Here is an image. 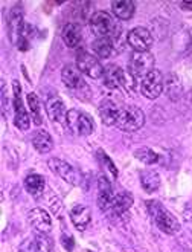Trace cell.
<instances>
[{"label": "cell", "instance_id": "cell-14", "mask_svg": "<svg viewBox=\"0 0 192 252\" xmlns=\"http://www.w3.org/2000/svg\"><path fill=\"white\" fill-rule=\"evenodd\" d=\"M113 197H114V194H113L111 184L109 182V179L106 176L101 174L98 177V206L102 213L109 211Z\"/></svg>", "mask_w": 192, "mask_h": 252}, {"label": "cell", "instance_id": "cell-12", "mask_svg": "<svg viewBox=\"0 0 192 252\" xmlns=\"http://www.w3.org/2000/svg\"><path fill=\"white\" fill-rule=\"evenodd\" d=\"M133 202H135V199H133L130 192H127V191L117 192V194H114L110 208L106 214H109L110 217H122L130 211V208L133 206Z\"/></svg>", "mask_w": 192, "mask_h": 252}, {"label": "cell", "instance_id": "cell-1", "mask_svg": "<svg viewBox=\"0 0 192 252\" xmlns=\"http://www.w3.org/2000/svg\"><path fill=\"white\" fill-rule=\"evenodd\" d=\"M90 29L96 38H110L114 41L121 35V25L106 11H98L90 17Z\"/></svg>", "mask_w": 192, "mask_h": 252}, {"label": "cell", "instance_id": "cell-4", "mask_svg": "<svg viewBox=\"0 0 192 252\" xmlns=\"http://www.w3.org/2000/svg\"><path fill=\"white\" fill-rule=\"evenodd\" d=\"M48 165L56 176H60L64 182H67L73 187L82 185V181H84L82 173L80 170H77L73 165H70L69 162H66L63 159H58V158H51L48 160Z\"/></svg>", "mask_w": 192, "mask_h": 252}, {"label": "cell", "instance_id": "cell-13", "mask_svg": "<svg viewBox=\"0 0 192 252\" xmlns=\"http://www.w3.org/2000/svg\"><path fill=\"white\" fill-rule=\"evenodd\" d=\"M61 80L64 83V86L67 89H70V91L73 92H78L80 89H85V91H88L82 77H81V72L77 66L73 64H66L61 70Z\"/></svg>", "mask_w": 192, "mask_h": 252}, {"label": "cell", "instance_id": "cell-33", "mask_svg": "<svg viewBox=\"0 0 192 252\" xmlns=\"http://www.w3.org/2000/svg\"><path fill=\"white\" fill-rule=\"evenodd\" d=\"M61 245L64 249H67V252H72L73 248H75V240H73V237L70 234L63 232L61 234Z\"/></svg>", "mask_w": 192, "mask_h": 252}, {"label": "cell", "instance_id": "cell-22", "mask_svg": "<svg viewBox=\"0 0 192 252\" xmlns=\"http://www.w3.org/2000/svg\"><path fill=\"white\" fill-rule=\"evenodd\" d=\"M111 9H113V14L116 16V19L130 20L133 16H135L136 6L131 0H116V2H111Z\"/></svg>", "mask_w": 192, "mask_h": 252}, {"label": "cell", "instance_id": "cell-26", "mask_svg": "<svg viewBox=\"0 0 192 252\" xmlns=\"http://www.w3.org/2000/svg\"><path fill=\"white\" fill-rule=\"evenodd\" d=\"M113 43L110 38H96L92 44L93 52L101 58H109L113 54Z\"/></svg>", "mask_w": 192, "mask_h": 252}, {"label": "cell", "instance_id": "cell-5", "mask_svg": "<svg viewBox=\"0 0 192 252\" xmlns=\"http://www.w3.org/2000/svg\"><path fill=\"white\" fill-rule=\"evenodd\" d=\"M143 124H145V113L139 107L128 106L121 109L116 127L122 131H136L140 130Z\"/></svg>", "mask_w": 192, "mask_h": 252}, {"label": "cell", "instance_id": "cell-3", "mask_svg": "<svg viewBox=\"0 0 192 252\" xmlns=\"http://www.w3.org/2000/svg\"><path fill=\"white\" fill-rule=\"evenodd\" d=\"M66 126L77 136H88L95 130V123L92 118L77 109H72L67 112Z\"/></svg>", "mask_w": 192, "mask_h": 252}, {"label": "cell", "instance_id": "cell-7", "mask_svg": "<svg viewBox=\"0 0 192 252\" xmlns=\"http://www.w3.org/2000/svg\"><path fill=\"white\" fill-rule=\"evenodd\" d=\"M77 67L80 69L81 73L93 80H99L104 77V70H106L98 58L87 51H80L77 54Z\"/></svg>", "mask_w": 192, "mask_h": 252}, {"label": "cell", "instance_id": "cell-34", "mask_svg": "<svg viewBox=\"0 0 192 252\" xmlns=\"http://www.w3.org/2000/svg\"><path fill=\"white\" fill-rule=\"evenodd\" d=\"M180 6L183 9H191L192 11V0H189V2H180Z\"/></svg>", "mask_w": 192, "mask_h": 252}, {"label": "cell", "instance_id": "cell-27", "mask_svg": "<svg viewBox=\"0 0 192 252\" xmlns=\"http://www.w3.org/2000/svg\"><path fill=\"white\" fill-rule=\"evenodd\" d=\"M135 158L143 162L145 165H153L159 162V155L148 147H140L137 150H135Z\"/></svg>", "mask_w": 192, "mask_h": 252}, {"label": "cell", "instance_id": "cell-31", "mask_svg": "<svg viewBox=\"0 0 192 252\" xmlns=\"http://www.w3.org/2000/svg\"><path fill=\"white\" fill-rule=\"evenodd\" d=\"M96 156H98V159H99L101 164L109 170V173L111 174L113 179H116L117 174H119V173H117V168H116V165L113 164V160L109 158V155H107L104 150H101V148H99V150L96 152Z\"/></svg>", "mask_w": 192, "mask_h": 252}, {"label": "cell", "instance_id": "cell-24", "mask_svg": "<svg viewBox=\"0 0 192 252\" xmlns=\"http://www.w3.org/2000/svg\"><path fill=\"white\" fill-rule=\"evenodd\" d=\"M121 77H122V69L114 64H110L104 70V84L110 89L121 87Z\"/></svg>", "mask_w": 192, "mask_h": 252}, {"label": "cell", "instance_id": "cell-2", "mask_svg": "<svg viewBox=\"0 0 192 252\" xmlns=\"http://www.w3.org/2000/svg\"><path fill=\"white\" fill-rule=\"evenodd\" d=\"M146 208H148V213L156 223V226L162 232L174 235L180 231L179 220H177L162 203H159L157 200H148L146 202Z\"/></svg>", "mask_w": 192, "mask_h": 252}, {"label": "cell", "instance_id": "cell-35", "mask_svg": "<svg viewBox=\"0 0 192 252\" xmlns=\"http://www.w3.org/2000/svg\"><path fill=\"white\" fill-rule=\"evenodd\" d=\"M87 252H95V251H87Z\"/></svg>", "mask_w": 192, "mask_h": 252}, {"label": "cell", "instance_id": "cell-8", "mask_svg": "<svg viewBox=\"0 0 192 252\" xmlns=\"http://www.w3.org/2000/svg\"><path fill=\"white\" fill-rule=\"evenodd\" d=\"M154 63L156 58L150 51L133 52L130 57V72L136 75V78H143L146 73L154 70Z\"/></svg>", "mask_w": 192, "mask_h": 252}, {"label": "cell", "instance_id": "cell-28", "mask_svg": "<svg viewBox=\"0 0 192 252\" xmlns=\"http://www.w3.org/2000/svg\"><path fill=\"white\" fill-rule=\"evenodd\" d=\"M35 242L40 248V252H55V243L52 240V237H49V234L37 232Z\"/></svg>", "mask_w": 192, "mask_h": 252}, {"label": "cell", "instance_id": "cell-18", "mask_svg": "<svg viewBox=\"0 0 192 252\" xmlns=\"http://www.w3.org/2000/svg\"><path fill=\"white\" fill-rule=\"evenodd\" d=\"M46 113L51 118V121L55 123H63L66 121V107H64V102L60 96H49L46 101Z\"/></svg>", "mask_w": 192, "mask_h": 252}, {"label": "cell", "instance_id": "cell-19", "mask_svg": "<svg viewBox=\"0 0 192 252\" xmlns=\"http://www.w3.org/2000/svg\"><path fill=\"white\" fill-rule=\"evenodd\" d=\"M61 38H63L66 46L77 48L82 40L81 26L78 23H67L61 31Z\"/></svg>", "mask_w": 192, "mask_h": 252}, {"label": "cell", "instance_id": "cell-15", "mask_svg": "<svg viewBox=\"0 0 192 252\" xmlns=\"http://www.w3.org/2000/svg\"><path fill=\"white\" fill-rule=\"evenodd\" d=\"M27 220L31 223L37 232H44L49 234L52 229V220L51 216L48 214V211H44L43 208H34L27 213Z\"/></svg>", "mask_w": 192, "mask_h": 252}, {"label": "cell", "instance_id": "cell-17", "mask_svg": "<svg viewBox=\"0 0 192 252\" xmlns=\"http://www.w3.org/2000/svg\"><path fill=\"white\" fill-rule=\"evenodd\" d=\"M70 220L78 231H84L92 221V210L87 205H77L70 211Z\"/></svg>", "mask_w": 192, "mask_h": 252}, {"label": "cell", "instance_id": "cell-10", "mask_svg": "<svg viewBox=\"0 0 192 252\" xmlns=\"http://www.w3.org/2000/svg\"><path fill=\"white\" fill-rule=\"evenodd\" d=\"M127 41L135 52H146L153 44V35L146 28H133L127 35Z\"/></svg>", "mask_w": 192, "mask_h": 252}, {"label": "cell", "instance_id": "cell-29", "mask_svg": "<svg viewBox=\"0 0 192 252\" xmlns=\"http://www.w3.org/2000/svg\"><path fill=\"white\" fill-rule=\"evenodd\" d=\"M136 86H137V78L136 75H133L130 70H122V77H121V87H124V91L128 94H135L136 92Z\"/></svg>", "mask_w": 192, "mask_h": 252}, {"label": "cell", "instance_id": "cell-9", "mask_svg": "<svg viewBox=\"0 0 192 252\" xmlns=\"http://www.w3.org/2000/svg\"><path fill=\"white\" fill-rule=\"evenodd\" d=\"M142 95L148 99H156L164 92V73L154 69L142 78L140 81Z\"/></svg>", "mask_w": 192, "mask_h": 252}, {"label": "cell", "instance_id": "cell-30", "mask_svg": "<svg viewBox=\"0 0 192 252\" xmlns=\"http://www.w3.org/2000/svg\"><path fill=\"white\" fill-rule=\"evenodd\" d=\"M165 84H166V92H168L169 98L175 101L182 94V84H180L179 78H177L175 75H169L168 81Z\"/></svg>", "mask_w": 192, "mask_h": 252}, {"label": "cell", "instance_id": "cell-32", "mask_svg": "<svg viewBox=\"0 0 192 252\" xmlns=\"http://www.w3.org/2000/svg\"><path fill=\"white\" fill-rule=\"evenodd\" d=\"M19 252H40V248H38V245H37L35 240L26 239L19 246Z\"/></svg>", "mask_w": 192, "mask_h": 252}, {"label": "cell", "instance_id": "cell-21", "mask_svg": "<svg viewBox=\"0 0 192 252\" xmlns=\"http://www.w3.org/2000/svg\"><path fill=\"white\" fill-rule=\"evenodd\" d=\"M25 188L26 191L29 192L31 196L34 197H38L43 194L44 188H46V181H44V177L37 174V173H31L25 177Z\"/></svg>", "mask_w": 192, "mask_h": 252}, {"label": "cell", "instance_id": "cell-6", "mask_svg": "<svg viewBox=\"0 0 192 252\" xmlns=\"http://www.w3.org/2000/svg\"><path fill=\"white\" fill-rule=\"evenodd\" d=\"M12 91H14V98H12V106H14V124L19 127V130H29L31 126V116L26 112L23 99H22V87L17 80L12 81Z\"/></svg>", "mask_w": 192, "mask_h": 252}, {"label": "cell", "instance_id": "cell-16", "mask_svg": "<svg viewBox=\"0 0 192 252\" xmlns=\"http://www.w3.org/2000/svg\"><path fill=\"white\" fill-rule=\"evenodd\" d=\"M121 107L113 102L111 99H102L99 104V116L102 124L106 126H116L117 118H119Z\"/></svg>", "mask_w": 192, "mask_h": 252}, {"label": "cell", "instance_id": "cell-25", "mask_svg": "<svg viewBox=\"0 0 192 252\" xmlns=\"http://www.w3.org/2000/svg\"><path fill=\"white\" fill-rule=\"evenodd\" d=\"M26 101H27L29 110H31V118H32L34 124L40 126L41 124V104H40V99H38L37 94L29 92L26 96Z\"/></svg>", "mask_w": 192, "mask_h": 252}, {"label": "cell", "instance_id": "cell-20", "mask_svg": "<svg viewBox=\"0 0 192 252\" xmlns=\"http://www.w3.org/2000/svg\"><path fill=\"white\" fill-rule=\"evenodd\" d=\"M32 145H34V148H35L38 153L46 155V153H49L52 148H54V139H52V136L49 135L46 130L40 128V130L34 131V135H32Z\"/></svg>", "mask_w": 192, "mask_h": 252}, {"label": "cell", "instance_id": "cell-23", "mask_svg": "<svg viewBox=\"0 0 192 252\" xmlns=\"http://www.w3.org/2000/svg\"><path fill=\"white\" fill-rule=\"evenodd\" d=\"M140 185L143 191L146 192H154L160 187V176L156 170H142L140 171Z\"/></svg>", "mask_w": 192, "mask_h": 252}, {"label": "cell", "instance_id": "cell-11", "mask_svg": "<svg viewBox=\"0 0 192 252\" xmlns=\"http://www.w3.org/2000/svg\"><path fill=\"white\" fill-rule=\"evenodd\" d=\"M23 29H25V22H23V9L22 6L16 5L11 12H9V17H8V35L12 44H17L22 40L23 35Z\"/></svg>", "mask_w": 192, "mask_h": 252}]
</instances>
